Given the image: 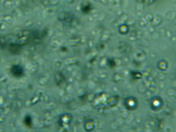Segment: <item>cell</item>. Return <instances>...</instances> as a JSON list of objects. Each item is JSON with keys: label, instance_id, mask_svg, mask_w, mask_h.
Segmentation results:
<instances>
[{"label": "cell", "instance_id": "1", "mask_svg": "<svg viewBox=\"0 0 176 132\" xmlns=\"http://www.w3.org/2000/svg\"><path fill=\"white\" fill-rule=\"evenodd\" d=\"M13 76L15 77H20L23 76L24 73V70L22 68L19 66H14L11 70Z\"/></svg>", "mask_w": 176, "mask_h": 132}]
</instances>
